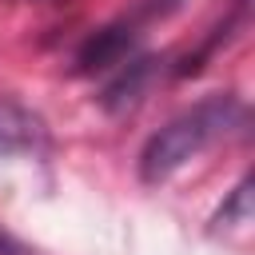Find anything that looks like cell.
<instances>
[{
    "label": "cell",
    "instance_id": "cell-1",
    "mask_svg": "<svg viewBox=\"0 0 255 255\" xmlns=\"http://www.w3.org/2000/svg\"><path fill=\"white\" fill-rule=\"evenodd\" d=\"M243 108L235 96L219 92L207 96L199 104H191L187 112H179L175 120H167L139 151V175L143 183H163L171 179L179 167H187L191 159H199L211 143H219L235 124H239Z\"/></svg>",
    "mask_w": 255,
    "mask_h": 255
},
{
    "label": "cell",
    "instance_id": "cell-2",
    "mask_svg": "<svg viewBox=\"0 0 255 255\" xmlns=\"http://www.w3.org/2000/svg\"><path fill=\"white\" fill-rule=\"evenodd\" d=\"M44 128L36 116L20 112L16 104H0V151H36Z\"/></svg>",
    "mask_w": 255,
    "mask_h": 255
},
{
    "label": "cell",
    "instance_id": "cell-3",
    "mask_svg": "<svg viewBox=\"0 0 255 255\" xmlns=\"http://www.w3.org/2000/svg\"><path fill=\"white\" fill-rule=\"evenodd\" d=\"M0 255H24V251H20V243H16V239H8V235L0 231Z\"/></svg>",
    "mask_w": 255,
    "mask_h": 255
}]
</instances>
